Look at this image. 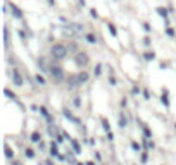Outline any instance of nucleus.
I'll use <instances>...</instances> for the list:
<instances>
[{
    "label": "nucleus",
    "instance_id": "nucleus-1",
    "mask_svg": "<svg viewBox=\"0 0 176 165\" xmlns=\"http://www.w3.org/2000/svg\"><path fill=\"white\" fill-rule=\"evenodd\" d=\"M52 55L55 58H64L68 55V48H66L64 45H54V47H52Z\"/></svg>",
    "mask_w": 176,
    "mask_h": 165
},
{
    "label": "nucleus",
    "instance_id": "nucleus-2",
    "mask_svg": "<svg viewBox=\"0 0 176 165\" xmlns=\"http://www.w3.org/2000/svg\"><path fill=\"white\" fill-rule=\"evenodd\" d=\"M50 74H52V78L55 79V81H62V79H64V71L59 67V66L50 67Z\"/></svg>",
    "mask_w": 176,
    "mask_h": 165
},
{
    "label": "nucleus",
    "instance_id": "nucleus-3",
    "mask_svg": "<svg viewBox=\"0 0 176 165\" xmlns=\"http://www.w3.org/2000/svg\"><path fill=\"white\" fill-rule=\"evenodd\" d=\"M12 79H14V84H16V86H23V84H24V83H23V76L19 74L17 69L12 71Z\"/></svg>",
    "mask_w": 176,
    "mask_h": 165
},
{
    "label": "nucleus",
    "instance_id": "nucleus-4",
    "mask_svg": "<svg viewBox=\"0 0 176 165\" xmlns=\"http://www.w3.org/2000/svg\"><path fill=\"white\" fill-rule=\"evenodd\" d=\"M76 64H78V66H87L88 64V55L87 53H78V55H76Z\"/></svg>",
    "mask_w": 176,
    "mask_h": 165
},
{
    "label": "nucleus",
    "instance_id": "nucleus-5",
    "mask_svg": "<svg viewBox=\"0 0 176 165\" xmlns=\"http://www.w3.org/2000/svg\"><path fill=\"white\" fill-rule=\"evenodd\" d=\"M78 81H79L78 76H73V78H69V83H68V84H69L71 88H74L76 84H78Z\"/></svg>",
    "mask_w": 176,
    "mask_h": 165
},
{
    "label": "nucleus",
    "instance_id": "nucleus-6",
    "mask_svg": "<svg viewBox=\"0 0 176 165\" xmlns=\"http://www.w3.org/2000/svg\"><path fill=\"white\" fill-rule=\"evenodd\" d=\"M78 79H79V83H85L88 79V74L87 72H81V74H78Z\"/></svg>",
    "mask_w": 176,
    "mask_h": 165
},
{
    "label": "nucleus",
    "instance_id": "nucleus-7",
    "mask_svg": "<svg viewBox=\"0 0 176 165\" xmlns=\"http://www.w3.org/2000/svg\"><path fill=\"white\" fill-rule=\"evenodd\" d=\"M12 12H14V16H16V17H21V10L17 9V7H14V5H12Z\"/></svg>",
    "mask_w": 176,
    "mask_h": 165
},
{
    "label": "nucleus",
    "instance_id": "nucleus-8",
    "mask_svg": "<svg viewBox=\"0 0 176 165\" xmlns=\"http://www.w3.org/2000/svg\"><path fill=\"white\" fill-rule=\"evenodd\" d=\"M87 41H88V43H95L97 40H95V36H93V35H87Z\"/></svg>",
    "mask_w": 176,
    "mask_h": 165
},
{
    "label": "nucleus",
    "instance_id": "nucleus-9",
    "mask_svg": "<svg viewBox=\"0 0 176 165\" xmlns=\"http://www.w3.org/2000/svg\"><path fill=\"white\" fill-rule=\"evenodd\" d=\"M26 156H28V158H33V156H35V151H33V150H26Z\"/></svg>",
    "mask_w": 176,
    "mask_h": 165
},
{
    "label": "nucleus",
    "instance_id": "nucleus-10",
    "mask_svg": "<svg viewBox=\"0 0 176 165\" xmlns=\"http://www.w3.org/2000/svg\"><path fill=\"white\" fill-rule=\"evenodd\" d=\"M5 156H7V158H10V156H12V151H10V148H9V146L5 148Z\"/></svg>",
    "mask_w": 176,
    "mask_h": 165
},
{
    "label": "nucleus",
    "instance_id": "nucleus-11",
    "mask_svg": "<svg viewBox=\"0 0 176 165\" xmlns=\"http://www.w3.org/2000/svg\"><path fill=\"white\" fill-rule=\"evenodd\" d=\"M157 12H159V14H161V16H166L167 12H166V9H161V7H159V9H157Z\"/></svg>",
    "mask_w": 176,
    "mask_h": 165
},
{
    "label": "nucleus",
    "instance_id": "nucleus-12",
    "mask_svg": "<svg viewBox=\"0 0 176 165\" xmlns=\"http://www.w3.org/2000/svg\"><path fill=\"white\" fill-rule=\"evenodd\" d=\"M36 81H38L40 84H45V79L41 78V76H36Z\"/></svg>",
    "mask_w": 176,
    "mask_h": 165
},
{
    "label": "nucleus",
    "instance_id": "nucleus-13",
    "mask_svg": "<svg viewBox=\"0 0 176 165\" xmlns=\"http://www.w3.org/2000/svg\"><path fill=\"white\" fill-rule=\"evenodd\" d=\"M31 139H33V141H38V139H40V134H38V133H35V134L31 136Z\"/></svg>",
    "mask_w": 176,
    "mask_h": 165
},
{
    "label": "nucleus",
    "instance_id": "nucleus-14",
    "mask_svg": "<svg viewBox=\"0 0 176 165\" xmlns=\"http://www.w3.org/2000/svg\"><path fill=\"white\" fill-rule=\"evenodd\" d=\"M52 155H57V146L55 145H52V151H50Z\"/></svg>",
    "mask_w": 176,
    "mask_h": 165
},
{
    "label": "nucleus",
    "instance_id": "nucleus-15",
    "mask_svg": "<svg viewBox=\"0 0 176 165\" xmlns=\"http://www.w3.org/2000/svg\"><path fill=\"white\" fill-rule=\"evenodd\" d=\"M109 31H111L112 35H116V28H114V26H109Z\"/></svg>",
    "mask_w": 176,
    "mask_h": 165
},
{
    "label": "nucleus",
    "instance_id": "nucleus-16",
    "mask_svg": "<svg viewBox=\"0 0 176 165\" xmlns=\"http://www.w3.org/2000/svg\"><path fill=\"white\" fill-rule=\"evenodd\" d=\"M145 58H148V60H150V58H154V53H145Z\"/></svg>",
    "mask_w": 176,
    "mask_h": 165
},
{
    "label": "nucleus",
    "instance_id": "nucleus-17",
    "mask_svg": "<svg viewBox=\"0 0 176 165\" xmlns=\"http://www.w3.org/2000/svg\"><path fill=\"white\" fill-rule=\"evenodd\" d=\"M87 165H93V164H87Z\"/></svg>",
    "mask_w": 176,
    "mask_h": 165
},
{
    "label": "nucleus",
    "instance_id": "nucleus-18",
    "mask_svg": "<svg viewBox=\"0 0 176 165\" xmlns=\"http://www.w3.org/2000/svg\"><path fill=\"white\" fill-rule=\"evenodd\" d=\"M78 165H83V164H78Z\"/></svg>",
    "mask_w": 176,
    "mask_h": 165
}]
</instances>
